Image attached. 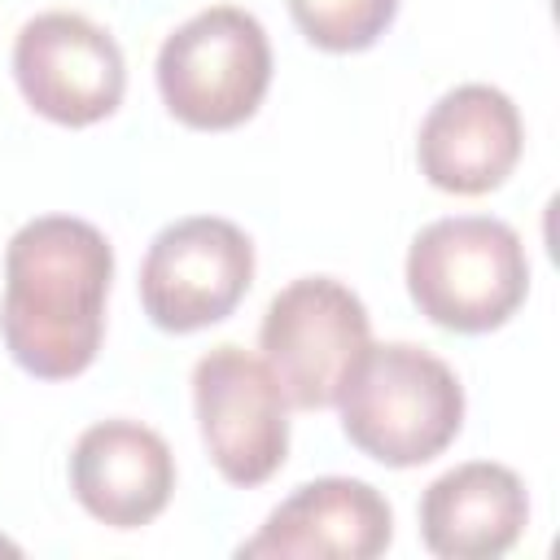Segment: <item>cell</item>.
<instances>
[{
	"label": "cell",
	"instance_id": "6da1fadb",
	"mask_svg": "<svg viewBox=\"0 0 560 560\" xmlns=\"http://www.w3.org/2000/svg\"><path fill=\"white\" fill-rule=\"evenodd\" d=\"M109 236L79 214H35L4 245L0 341L35 381L83 376L105 341Z\"/></svg>",
	"mask_w": 560,
	"mask_h": 560
},
{
	"label": "cell",
	"instance_id": "7a4b0ae2",
	"mask_svg": "<svg viewBox=\"0 0 560 560\" xmlns=\"http://www.w3.org/2000/svg\"><path fill=\"white\" fill-rule=\"evenodd\" d=\"M332 407L359 455L385 468H420L459 438L468 402L442 354L416 341H368Z\"/></svg>",
	"mask_w": 560,
	"mask_h": 560
},
{
	"label": "cell",
	"instance_id": "3957f363",
	"mask_svg": "<svg viewBox=\"0 0 560 560\" xmlns=\"http://www.w3.org/2000/svg\"><path fill=\"white\" fill-rule=\"evenodd\" d=\"M402 280L429 324L481 337L525 306L529 254L521 232L494 214H442L411 236Z\"/></svg>",
	"mask_w": 560,
	"mask_h": 560
},
{
	"label": "cell",
	"instance_id": "277c9868",
	"mask_svg": "<svg viewBox=\"0 0 560 560\" xmlns=\"http://www.w3.org/2000/svg\"><path fill=\"white\" fill-rule=\"evenodd\" d=\"M267 26L241 4H206L158 48L153 79L166 114L192 131H232L258 114L271 88Z\"/></svg>",
	"mask_w": 560,
	"mask_h": 560
},
{
	"label": "cell",
	"instance_id": "5b68a950",
	"mask_svg": "<svg viewBox=\"0 0 560 560\" xmlns=\"http://www.w3.org/2000/svg\"><path fill=\"white\" fill-rule=\"evenodd\" d=\"M372 341L363 298L337 276H298L262 311L258 359L280 381L293 411L332 407L346 372Z\"/></svg>",
	"mask_w": 560,
	"mask_h": 560
},
{
	"label": "cell",
	"instance_id": "8992f818",
	"mask_svg": "<svg viewBox=\"0 0 560 560\" xmlns=\"http://www.w3.org/2000/svg\"><path fill=\"white\" fill-rule=\"evenodd\" d=\"M254 284V241L223 214L166 223L140 258V306L153 328L188 337L223 324Z\"/></svg>",
	"mask_w": 560,
	"mask_h": 560
},
{
	"label": "cell",
	"instance_id": "52a82bcc",
	"mask_svg": "<svg viewBox=\"0 0 560 560\" xmlns=\"http://www.w3.org/2000/svg\"><path fill=\"white\" fill-rule=\"evenodd\" d=\"M289 398L271 368L245 346H214L192 363V416L214 472L254 490L289 459Z\"/></svg>",
	"mask_w": 560,
	"mask_h": 560
},
{
	"label": "cell",
	"instance_id": "ba28073f",
	"mask_svg": "<svg viewBox=\"0 0 560 560\" xmlns=\"http://www.w3.org/2000/svg\"><path fill=\"white\" fill-rule=\"evenodd\" d=\"M9 61L22 101L70 131L114 118L127 96V57L118 39L74 9L26 18L13 35Z\"/></svg>",
	"mask_w": 560,
	"mask_h": 560
},
{
	"label": "cell",
	"instance_id": "9c48e42d",
	"mask_svg": "<svg viewBox=\"0 0 560 560\" xmlns=\"http://www.w3.org/2000/svg\"><path fill=\"white\" fill-rule=\"evenodd\" d=\"M525 153L516 101L494 83H455L442 92L416 131L420 175L451 197H486L508 184Z\"/></svg>",
	"mask_w": 560,
	"mask_h": 560
},
{
	"label": "cell",
	"instance_id": "30bf717a",
	"mask_svg": "<svg viewBox=\"0 0 560 560\" xmlns=\"http://www.w3.org/2000/svg\"><path fill=\"white\" fill-rule=\"evenodd\" d=\"M394 542L389 499L359 477H315L280 499L236 556L271 560H376Z\"/></svg>",
	"mask_w": 560,
	"mask_h": 560
},
{
	"label": "cell",
	"instance_id": "8fae6325",
	"mask_svg": "<svg viewBox=\"0 0 560 560\" xmlns=\"http://www.w3.org/2000/svg\"><path fill=\"white\" fill-rule=\"evenodd\" d=\"M66 477L92 521L109 529H140L153 525L175 494V455L158 429L114 416L74 438Z\"/></svg>",
	"mask_w": 560,
	"mask_h": 560
},
{
	"label": "cell",
	"instance_id": "7c38bea8",
	"mask_svg": "<svg viewBox=\"0 0 560 560\" xmlns=\"http://www.w3.org/2000/svg\"><path fill=\"white\" fill-rule=\"evenodd\" d=\"M416 521L438 560H499L529 525V490L499 459H464L424 486Z\"/></svg>",
	"mask_w": 560,
	"mask_h": 560
},
{
	"label": "cell",
	"instance_id": "4fadbf2b",
	"mask_svg": "<svg viewBox=\"0 0 560 560\" xmlns=\"http://www.w3.org/2000/svg\"><path fill=\"white\" fill-rule=\"evenodd\" d=\"M298 35L319 52H368L394 26L402 0H284Z\"/></svg>",
	"mask_w": 560,
	"mask_h": 560
}]
</instances>
